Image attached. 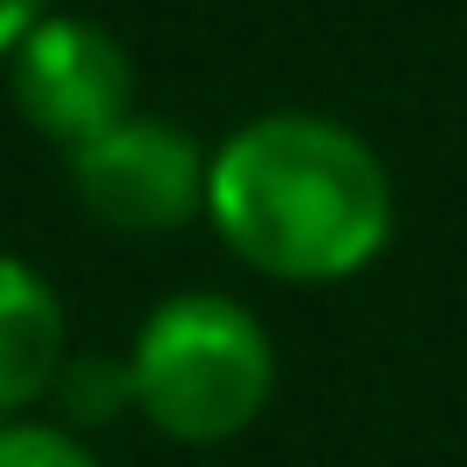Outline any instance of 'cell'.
I'll return each instance as SVG.
<instances>
[{"label":"cell","mask_w":467,"mask_h":467,"mask_svg":"<svg viewBox=\"0 0 467 467\" xmlns=\"http://www.w3.org/2000/svg\"><path fill=\"white\" fill-rule=\"evenodd\" d=\"M0 467H103L83 433L48 420H0Z\"/></svg>","instance_id":"7"},{"label":"cell","mask_w":467,"mask_h":467,"mask_svg":"<svg viewBox=\"0 0 467 467\" xmlns=\"http://www.w3.org/2000/svg\"><path fill=\"white\" fill-rule=\"evenodd\" d=\"M206 151L186 124L131 110L117 131L69 151V192L97 227L151 241L179 234L192 213H206Z\"/></svg>","instance_id":"3"},{"label":"cell","mask_w":467,"mask_h":467,"mask_svg":"<svg viewBox=\"0 0 467 467\" xmlns=\"http://www.w3.org/2000/svg\"><path fill=\"white\" fill-rule=\"evenodd\" d=\"M69 365V317L42 268L0 254V420H21L56 392Z\"/></svg>","instance_id":"5"},{"label":"cell","mask_w":467,"mask_h":467,"mask_svg":"<svg viewBox=\"0 0 467 467\" xmlns=\"http://www.w3.org/2000/svg\"><path fill=\"white\" fill-rule=\"evenodd\" d=\"M56 399L62 412H69V426H103V420H117V412H138V399H131V365L124 358H76L69 350V365H62V379H56Z\"/></svg>","instance_id":"6"},{"label":"cell","mask_w":467,"mask_h":467,"mask_svg":"<svg viewBox=\"0 0 467 467\" xmlns=\"http://www.w3.org/2000/svg\"><path fill=\"white\" fill-rule=\"evenodd\" d=\"M7 97L28 131H42L62 151H83L89 138L117 131L131 117L138 69L110 28L83 15H42L7 56Z\"/></svg>","instance_id":"4"},{"label":"cell","mask_w":467,"mask_h":467,"mask_svg":"<svg viewBox=\"0 0 467 467\" xmlns=\"http://www.w3.org/2000/svg\"><path fill=\"white\" fill-rule=\"evenodd\" d=\"M124 365L138 412L179 447H227L275 399V344L220 289L165 296L138 323Z\"/></svg>","instance_id":"2"},{"label":"cell","mask_w":467,"mask_h":467,"mask_svg":"<svg viewBox=\"0 0 467 467\" xmlns=\"http://www.w3.org/2000/svg\"><path fill=\"white\" fill-rule=\"evenodd\" d=\"M206 220L241 262L275 282H344L392 241V179L350 124L268 110L213 151Z\"/></svg>","instance_id":"1"},{"label":"cell","mask_w":467,"mask_h":467,"mask_svg":"<svg viewBox=\"0 0 467 467\" xmlns=\"http://www.w3.org/2000/svg\"><path fill=\"white\" fill-rule=\"evenodd\" d=\"M42 15H48V0H0V56H15L21 35H28Z\"/></svg>","instance_id":"8"}]
</instances>
